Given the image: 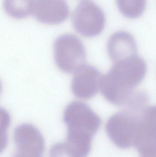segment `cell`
Returning a JSON list of instances; mask_svg holds the SVG:
<instances>
[{
	"label": "cell",
	"instance_id": "obj_1",
	"mask_svg": "<svg viewBox=\"0 0 156 157\" xmlns=\"http://www.w3.org/2000/svg\"><path fill=\"white\" fill-rule=\"evenodd\" d=\"M147 70L146 63L138 55L114 63L103 77V96L114 105L125 107L137 93L136 88L143 81Z\"/></svg>",
	"mask_w": 156,
	"mask_h": 157
},
{
	"label": "cell",
	"instance_id": "obj_2",
	"mask_svg": "<svg viewBox=\"0 0 156 157\" xmlns=\"http://www.w3.org/2000/svg\"><path fill=\"white\" fill-rule=\"evenodd\" d=\"M64 121L67 127V144L80 157H87L100 126V118L86 103L74 101L65 109Z\"/></svg>",
	"mask_w": 156,
	"mask_h": 157
},
{
	"label": "cell",
	"instance_id": "obj_3",
	"mask_svg": "<svg viewBox=\"0 0 156 157\" xmlns=\"http://www.w3.org/2000/svg\"><path fill=\"white\" fill-rule=\"evenodd\" d=\"M143 109H126L116 113L108 120L106 132L116 146L123 149L137 146L141 137L140 113Z\"/></svg>",
	"mask_w": 156,
	"mask_h": 157
},
{
	"label": "cell",
	"instance_id": "obj_4",
	"mask_svg": "<svg viewBox=\"0 0 156 157\" xmlns=\"http://www.w3.org/2000/svg\"><path fill=\"white\" fill-rule=\"evenodd\" d=\"M54 55L58 68L67 73L74 72L83 65L86 59L84 45L78 38L71 34L61 35L56 40Z\"/></svg>",
	"mask_w": 156,
	"mask_h": 157
},
{
	"label": "cell",
	"instance_id": "obj_5",
	"mask_svg": "<svg viewBox=\"0 0 156 157\" xmlns=\"http://www.w3.org/2000/svg\"><path fill=\"white\" fill-rule=\"evenodd\" d=\"M73 27L85 37L96 36L105 27L106 18L102 9L91 0H84L75 8L72 16Z\"/></svg>",
	"mask_w": 156,
	"mask_h": 157
},
{
	"label": "cell",
	"instance_id": "obj_6",
	"mask_svg": "<svg viewBox=\"0 0 156 157\" xmlns=\"http://www.w3.org/2000/svg\"><path fill=\"white\" fill-rule=\"evenodd\" d=\"M16 151L13 157H43L45 141L38 129L32 124L17 126L14 133Z\"/></svg>",
	"mask_w": 156,
	"mask_h": 157
},
{
	"label": "cell",
	"instance_id": "obj_7",
	"mask_svg": "<svg viewBox=\"0 0 156 157\" xmlns=\"http://www.w3.org/2000/svg\"><path fill=\"white\" fill-rule=\"evenodd\" d=\"M103 77L97 68L83 64L74 72L71 83L72 93L82 99L92 98L101 90Z\"/></svg>",
	"mask_w": 156,
	"mask_h": 157
},
{
	"label": "cell",
	"instance_id": "obj_8",
	"mask_svg": "<svg viewBox=\"0 0 156 157\" xmlns=\"http://www.w3.org/2000/svg\"><path fill=\"white\" fill-rule=\"evenodd\" d=\"M32 14L40 23L58 25L68 17L69 9L64 0H34Z\"/></svg>",
	"mask_w": 156,
	"mask_h": 157
},
{
	"label": "cell",
	"instance_id": "obj_9",
	"mask_svg": "<svg viewBox=\"0 0 156 157\" xmlns=\"http://www.w3.org/2000/svg\"><path fill=\"white\" fill-rule=\"evenodd\" d=\"M107 51L114 63L137 55L135 40L131 34L125 31H117L110 36Z\"/></svg>",
	"mask_w": 156,
	"mask_h": 157
},
{
	"label": "cell",
	"instance_id": "obj_10",
	"mask_svg": "<svg viewBox=\"0 0 156 157\" xmlns=\"http://www.w3.org/2000/svg\"><path fill=\"white\" fill-rule=\"evenodd\" d=\"M141 120L142 137L136 147L143 143L156 140V105L143 109L141 112Z\"/></svg>",
	"mask_w": 156,
	"mask_h": 157
},
{
	"label": "cell",
	"instance_id": "obj_11",
	"mask_svg": "<svg viewBox=\"0 0 156 157\" xmlns=\"http://www.w3.org/2000/svg\"><path fill=\"white\" fill-rule=\"evenodd\" d=\"M33 2L34 0H4V8L10 17L22 19L32 13Z\"/></svg>",
	"mask_w": 156,
	"mask_h": 157
},
{
	"label": "cell",
	"instance_id": "obj_12",
	"mask_svg": "<svg viewBox=\"0 0 156 157\" xmlns=\"http://www.w3.org/2000/svg\"><path fill=\"white\" fill-rule=\"evenodd\" d=\"M116 3L123 15L135 19L140 17L144 12L147 0H116Z\"/></svg>",
	"mask_w": 156,
	"mask_h": 157
},
{
	"label": "cell",
	"instance_id": "obj_13",
	"mask_svg": "<svg viewBox=\"0 0 156 157\" xmlns=\"http://www.w3.org/2000/svg\"><path fill=\"white\" fill-rule=\"evenodd\" d=\"M49 157H80L66 143H58L51 147Z\"/></svg>",
	"mask_w": 156,
	"mask_h": 157
},
{
	"label": "cell",
	"instance_id": "obj_14",
	"mask_svg": "<svg viewBox=\"0 0 156 157\" xmlns=\"http://www.w3.org/2000/svg\"><path fill=\"white\" fill-rule=\"evenodd\" d=\"M136 148L140 157H156V140L141 144Z\"/></svg>",
	"mask_w": 156,
	"mask_h": 157
}]
</instances>
